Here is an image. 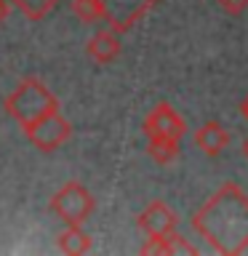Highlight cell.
I'll return each instance as SVG.
<instances>
[{"label":"cell","instance_id":"cell-1","mask_svg":"<svg viewBox=\"0 0 248 256\" xmlns=\"http://www.w3.org/2000/svg\"><path fill=\"white\" fill-rule=\"evenodd\" d=\"M192 230L222 256L248 248V195L235 182L222 184L192 216Z\"/></svg>","mask_w":248,"mask_h":256},{"label":"cell","instance_id":"cell-2","mask_svg":"<svg viewBox=\"0 0 248 256\" xmlns=\"http://www.w3.org/2000/svg\"><path fill=\"white\" fill-rule=\"evenodd\" d=\"M3 107H6L8 115L24 128V126H30L32 120H38L40 115H46V112L59 110V99L48 91L43 80L24 78L22 83L3 99Z\"/></svg>","mask_w":248,"mask_h":256},{"label":"cell","instance_id":"cell-3","mask_svg":"<svg viewBox=\"0 0 248 256\" xmlns=\"http://www.w3.org/2000/svg\"><path fill=\"white\" fill-rule=\"evenodd\" d=\"M48 208H51L64 224H86L96 211V200H94L91 192H88L86 184L67 182L51 195Z\"/></svg>","mask_w":248,"mask_h":256},{"label":"cell","instance_id":"cell-4","mask_svg":"<svg viewBox=\"0 0 248 256\" xmlns=\"http://www.w3.org/2000/svg\"><path fill=\"white\" fill-rule=\"evenodd\" d=\"M24 136H27L30 144H35L40 152H54L72 136V126L59 110H54V112L40 115L38 120H32L30 126H24Z\"/></svg>","mask_w":248,"mask_h":256},{"label":"cell","instance_id":"cell-5","mask_svg":"<svg viewBox=\"0 0 248 256\" xmlns=\"http://www.w3.org/2000/svg\"><path fill=\"white\" fill-rule=\"evenodd\" d=\"M99 6H102V22H107L112 32L123 35L158 6V0H99Z\"/></svg>","mask_w":248,"mask_h":256},{"label":"cell","instance_id":"cell-6","mask_svg":"<svg viewBox=\"0 0 248 256\" xmlns=\"http://www.w3.org/2000/svg\"><path fill=\"white\" fill-rule=\"evenodd\" d=\"M142 131H144V136H166V139L182 142L184 134H187V123H184V118L168 102H158L147 112V118H144Z\"/></svg>","mask_w":248,"mask_h":256},{"label":"cell","instance_id":"cell-7","mask_svg":"<svg viewBox=\"0 0 248 256\" xmlns=\"http://www.w3.org/2000/svg\"><path fill=\"white\" fill-rule=\"evenodd\" d=\"M136 227L147 238H166L179 227V216L168 203L163 200H152L144 211L136 216Z\"/></svg>","mask_w":248,"mask_h":256},{"label":"cell","instance_id":"cell-8","mask_svg":"<svg viewBox=\"0 0 248 256\" xmlns=\"http://www.w3.org/2000/svg\"><path fill=\"white\" fill-rule=\"evenodd\" d=\"M120 51H123V46H120L118 32H112V30L96 32V35L88 40V46H86L88 59H94L96 64H110V62H115L118 56H120Z\"/></svg>","mask_w":248,"mask_h":256},{"label":"cell","instance_id":"cell-9","mask_svg":"<svg viewBox=\"0 0 248 256\" xmlns=\"http://www.w3.org/2000/svg\"><path fill=\"white\" fill-rule=\"evenodd\" d=\"M195 144L206 152L208 158H216V155H222V152L227 150L230 134L219 120H208V123H203L195 131Z\"/></svg>","mask_w":248,"mask_h":256},{"label":"cell","instance_id":"cell-10","mask_svg":"<svg viewBox=\"0 0 248 256\" xmlns=\"http://www.w3.org/2000/svg\"><path fill=\"white\" fill-rule=\"evenodd\" d=\"M91 238L88 232H83V224H67V230L59 232L56 238V248L67 256H80V254H88L91 251Z\"/></svg>","mask_w":248,"mask_h":256},{"label":"cell","instance_id":"cell-11","mask_svg":"<svg viewBox=\"0 0 248 256\" xmlns=\"http://www.w3.org/2000/svg\"><path fill=\"white\" fill-rule=\"evenodd\" d=\"M179 142L166 139V136H147V155L155 160L158 166H171L179 158Z\"/></svg>","mask_w":248,"mask_h":256},{"label":"cell","instance_id":"cell-12","mask_svg":"<svg viewBox=\"0 0 248 256\" xmlns=\"http://www.w3.org/2000/svg\"><path fill=\"white\" fill-rule=\"evenodd\" d=\"M14 8H19L22 16H27L30 22H43L48 14L56 8L59 0H8Z\"/></svg>","mask_w":248,"mask_h":256},{"label":"cell","instance_id":"cell-13","mask_svg":"<svg viewBox=\"0 0 248 256\" xmlns=\"http://www.w3.org/2000/svg\"><path fill=\"white\" fill-rule=\"evenodd\" d=\"M72 14H75L83 24L102 22V6H99V0H72Z\"/></svg>","mask_w":248,"mask_h":256},{"label":"cell","instance_id":"cell-14","mask_svg":"<svg viewBox=\"0 0 248 256\" xmlns=\"http://www.w3.org/2000/svg\"><path fill=\"white\" fill-rule=\"evenodd\" d=\"M166 248H168V256H176V254H184V256H195L198 248L190 243L184 235H179V232H171V235H166Z\"/></svg>","mask_w":248,"mask_h":256},{"label":"cell","instance_id":"cell-15","mask_svg":"<svg viewBox=\"0 0 248 256\" xmlns=\"http://www.w3.org/2000/svg\"><path fill=\"white\" fill-rule=\"evenodd\" d=\"M216 3H219L222 11L230 14V16H243L248 11V0H216Z\"/></svg>","mask_w":248,"mask_h":256},{"label":"cell","instance_id":"cell-16","mask_svg":"<svg viewBox=\"0 0 248 256\" xmlns=\"http://www.w3.org/2000/svg\"><path fill=\"white\" fill-rule=\"evenodd\" d=\"M8 19V0H0V24Z\"/></svg>","mask_w":248,"mask_h":256},{"label":"cell","instance_id":"cell-17","mask_svg":"<svg viewBox=\"0 0 248 256\" xmlns=\"http://www.w3.org/2000/svg\"><path fill=\"white\" fill-rule=\"evenodd\" d=\"M240 115H243V118L248 120V96H246L243 102H240Z\"/></svg>","mask_w":248,"mask_h":256},{"label":"cell","instance_id":"cell-18","mask_svg":"<svg viewBox=\"0 0 248 256\" xmlns=\"http://www.w3.org/2000/svg\"><path fill=\"white\" fill-rule=\"evenodd\" d=\"M243 152H246V158H248V136H246V142H243Z\"/></svg>","mask_w":248,"mask_h":256}]
</instances>
